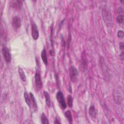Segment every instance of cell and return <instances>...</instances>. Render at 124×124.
<instances>
[{
    "instance_id": "obj_1",
    "label": "cell",
    "mask_w": 124,
    "mask_h": 124,
    "mask_svg": "<svg viewBox=\"0 0 124 124\" xmlns=\"http://www.w3.org/2000/svg\"><path fill=\"white\" fill-rule=\"evenodd\" d=\"M69 75L71 81L73 82H76L78 80V72L77 69L74 66H72L70 67L69 70Z\"/></svg>"
},
{
    "instance_id": "obj_2",
    "label": "cell",
    "mask_w": 124,
    "mask_h": 124,
    "mask_svg": "<svg viewBox=\"0 0 124 124\" xmlns=\"http://www.w3.org/2000/svg\"><path fill=\"white\" fill-rule=\"evenodd\" d=\"M102 15L104 22L108 26H110L112 24V18L110 13L107 9L102 10Z\"/></svg>"
},
{
    "instance_id": "obj_3",
    "label": "cell",
    "mask_w": 124,
    "mask_h": 124,
    "mask_svg": "<svg viewBox=\"0 0 124 124\" xmlns=\"http://www.w3.org/2000/svg\"><path fill=\"white\" fill-rule=\"evenodd\" d=\"M56 98L61 108L63 109H65L66 108V104L62 93L61 91H58L56 94Z\"/></svg>"
},
{
    "instance_id": "obj_4",
    "label": "cell",
    "mask_w": 124,
    "mask_h": 124,
    "mask_svg": "<svg viewBox=\"0 0 124 124\" xmlns=\"http://www.w3.org/2000/svg\"><path fill=\"white\" fill-rule=\"evenodd\" d=\"M2 54L4 61L7 63H9L11 61V55L8 48L6 46H3L1 50Z\"/></svg>"
},
{
    "instance_id": "obj_5",
    "label": "cell",
    "mask_w": 124,
    "mask_h": 124,
    "mask_svg": "<svg viewBox=\"0 0 124 124\" xmlns=\"http://www.w3.org/2000/svg\"><path fill=\"white\" fill-rule=\"evenodd\" d=\"M35 82L36 87L38 90H40L43 87V83L41 80L40 75L37 72H36L35 75Z\"/></svg>"
},
{
    "instance_id": "obj_6",
    "label": "cell",
    "mask_w": 124,
    "mask_h": 124,
    "mask_svg": "<svg viewBox=\"0 0 124 124\" xmlns=\"http://www.w3.org/2000/svg\"><path fill=\"white\" fill-rule=\"evenodd\" d=\"M12 26L15 31L18 30L21 27V20L18 16H15L12 19Z\"/></svg>"
},
{
    "instance_id": "obj_7",
    "label": "cell",
    "mask_w": 124,
    "mask_h": 124,
    "mask_svg": "<svg viewBox=\"0 0 124 124\" xmlns=\"http://www.w3.org/2000/svg\"><path fill=\"white\" fill-rule=\"evenodd\" d=\"M31 35L34 40H37L39 37V31L35 23L32 24L31 26Z\"/></svg>"
},
{
    "instance_id": "obj_8",
    "label": "cell",
    "mask_w": 124,
    "mask_h": 124,
    "mask_svg": "<svg viewBox=\"0 0 124 124\" xmlns=\"http://www.w3.org/2000/svg\"><path fill=\"white\" fill-rule=\"evenodd\" d=\"M12 6L16 9H20L22 6V1L21 0H14L12 1Z\"/></svg>"
},
{
    "instance_id": "obj_9",
    "label": "cell",
    "mask_w": 124,
    "mask_h": 124,
    "mask_svg": "<svg viewBox=\"0 0 124 124\" xmlns=\"http://www.w3.org/2000/svg\"><path fill=\"white\" fill-rule=\"evenodd\" d=\"M114 98L115 102L117 103L120 104L121 101H122V99H123L122 96L121 95L120 93L118 91H116V93H114Z\"/></svg>"
},
{
    "instance_id": "obj_10",
    "label": "cell",
    "mask_w": 124,
    "mask_h": 124,
    "mask_svg": "<svg viewBox=\"0 0 124 124\" xmlns=\"http://www.w3.org/2000/svg\"><path fill=\"white\" fill-rule=\"evenodd\" d=\"M41 58L43 62H44V64L46 65H47L48 62H47V56H46V50L44 48L41 52Z\"/></svg>"
},
{
    "instance_id": "obj_11",
    "label": "cell",
    "mask_w": 124,
    "mask_h": 124,
    "mask_svg": "<svg viewBox=\"0 0 124 124\" xmlns=\"http://www.w3.org/2000/svg\"><path fill=\"white\" fill-rule=\"evenodd\" d=\"M44 96H45V98L46 105L48 107H50V105H51V101H50V95H49V93L47 92L44 91Z\"/></svg>"
},
{
    "instance_id": "obj_12",
    "label": "cell",
    "mask_w": 124,
    "mask_h": 124,
    "mask_svg": "<svg viewBox=\"0 0 124 124\" xmlns=\"http://www.w3.org/2000/svg\"><path fill=\"white\" fill-rule=\"evenodd\" d=\"M89 113L92 118H95L96 116L95 108L93 106H91L89 109Z\"/></svg>"
},
{
    "instance_id": "obj_13",
    "label": "cell",
    "mask_w": 124,
    "mask_h": 124,
    "mask_svg": "<svg viewBox=\"0 0 124 124\" xmlns=\"http://www.w3.org/2000/svg\"><path fill=\"white\" fill-rule=\"evenodd\" d=\"M18 72L19 76L21 79L23 81H26V77L25 76V73H24V71L23 70V69L21 68H20V67H18Z\"/></svg>"
},
{
    "instance_id": "obj_14",
    "label": "cell",
    "mask_w": 124,
    "mask_h": 124,
    "mask_svg": "<svg viewBox=\"0 0 124 124\" xmlns=\"http://www.w3.org/2000/svg\"><path fill=\"white\" fill-rule=\"evenodd\" d=\"M30 96L31 98V105H32V107L33 108L35 109H37V104L36 102V100L34 97L33 94L32 93H30Z\"/></svg>"
},
{
    "instance_id": "obj_15",
    "label": "cell",
    "mask_w": 124,
    "mask_h": 124,
    "mask_svg": "<svg viewBox=\"0 0 124 124\" xmlns=\"http://www.w3.org/2000/svg\"><path fill=\"white\" fill-rule=\"evenodd\" d=\"M24 98L27 104L28 105L29 107H31V98L30 96V94H29L27 92H25L24 93Z\"/></svg>"
},
{
    "instance_id": "obj_16",
    "label": "cell",
    "mask_w": 124,
    "mask_h": 124,
    "mask_svg": "<svg viewBox=\"0 0 124 124\" xmlns=\"http://www.w3.org/2000/svg\"><path fill=\"white\" fill-rule=\"evenodd\" d=\"M64 115L65 117L67 119L69 123L70 124H72V114L71 113V112L70 110H67L64 113Z\"/></svg>"
},
{
    "instance_id": "obj_17",
    "label": "cell",
    "mask_w": 124,
    "mask_h": 124,
    "mask_svg": "<svg viewBox=\"0 0 124 124\" xmlns=\"http://www.w3.org/2000/svg\"><path fill=\"white\" fill-rule=\"evenodd\" d=\"M41 122L42 124H49V122L47 118L46 117V115L43 113L41 115Z\"/></svg>"
},
{
    "instance_id": "obj_18",
    "label": "cell",
    "mask_w": 124,
    "mask_h": 124,
    "mask_svg": "<svg viewBox=\"0 0 124 124\" xmlns=\"http://www.w3.org/2000/svg\"><path fill=\"white\" fill-rule=\"evenodd\" d=\"M73 100L72 96L71 95H69L67 97V103H68V106L71 108L73 106Z\"/></svg>"
},
{
    "instance_id": "obj_19",
    "label": "cell",
    "mask_w": 124,
    "mask_h": 124,
    "mask_svg": "<svg viewBox=\"0 0 124 124\" xmlns=\"http://www.w3.org/2000/svg\"><path fill=\"white\" fill-rule=\"evenodd\" d=\"M116 20L119 23H120V24L123 23H124V16L123 15L118 16L116 18Z\"/></svg>"
},
{
    "instance_id": "obj_20",
    "label": "cell",
    "mask_w": 124,
    "mask_h": 124,
    "mask_svg": "<svg viewBox=\"0 0 124 124\" xmlns=\"http://www.w3.org/2000/svg\"><path fill=\"white\" fill-rule=\"evenodd\" d=\"M117 36L119 38H123L124 36V32L123 31H119L117 32Z\"/></svg>"
},
{
    "instance_id": "obj_21",
    "label": "cell",
    "mask_w": 124,
    "mask_h": 124,
    "mask_svg": "<svg viewBox=\"0 0 124 124\" xmlns=\"http://www.w3.org/2000/svg\"><path fill=\"white\" fill-rule=\"evenodd\" d=\"M117 13H118V14H122V13H123V9H122V8H119L118 9V10H117Z\"/></svg>"
},
{
    "instance_id": "obj_22",
    "label": "cell",
    "mask_w": 124,
    "mask_h": 124,
    "mask_svg": "<svg viewBox=\"0 0 124 124\" xmlns=\"http://www.w3.org/2000/svg\"><path fill=\"white\" fill-rule=\"evenodd\" d=\"M54 124H61V122L59 121V120L57 118H55V121L54 122Z\"/></svg>"
}]
</instances>
